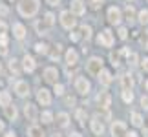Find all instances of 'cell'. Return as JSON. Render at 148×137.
Masks as SVG:
<instances>
[{
    "instance_id": "277c9868",
    "label": "cell",
    "mask_w": 148,
    "mask_h": 137,
    "mask_svg": "<svg viewBox=\"0 0 148 137\" xmlns=\"http://www.w3.org/2000/svg\"><path fill=\"white\" fill-rule=\"evenodd\" d=\"M60 24H62V27H66V29H73V27L77 26L75 15H73L71 11H62L60 13Z\"/></svg>"
},
{
    "instance_id": "ab89813d",
    "label": "cell",
    "mask_w": 148,
    "mask_h": 137,
    "mask_svg": "<svg viewBox=\"0 0 148 137\" xmlns=\"http://www.w3.org/2000/svg\"><path fill=\"white\" fill-rule=\"evenodd\" d=\"M0 35H8V24L0 20Z\"/></svg>"
},
{
    "instance_id": "7dc6e473",
    "label": "cell",
    "mask_w": 148,
    "mask_h": 137,
    "mask_svg": "<svg viewBox=\"0 0 148 137\" xmlns=\"http://www.w3.org/2000/svg\"><path fill=\"white\" fill-rule=\"evenodd\" d=\"M141 66H143V70H145V71H148V59H145L143 62H141Z\"/></svg>"
},
{
    "instance_id": "b9f144b4",
    "label": "cell",
    "mask_w": 148,
    "mask_h": 137,
    "mask_svg": "<svg viewBox=\"0 0 148 137\" xmlns=\"http://www.w3.org/2000/svg\"><path fill=\"white\" fill-rule=\"evenodd\" d=\"M79 38H81V33H77V31H71V33H70V40H73V42H77Z\"/></svg>"
},
{
    "instance_id": "f1b7e54d",
    "label": "cell",
    "mask_w": 148,
    "mask_h": 137,
    "mask_svg": "<svg viewBox=\"0 0 148 137\" xmlns=\"http://www.w3.org/2000/svg\"><path fill=\"white\" fill-rule=\"evenodd\" d=\"M40 121H42V124H51L53 123V113L51 112H42L40 113Z\"/></svg>"
},
{
    "instance_id": "5b68a950",
    "label": "cell",
    "mask_w": 148,
    "mask_h": 137,
    "mask_svg": "<svg viewBox=\"0 0 148 137\" xmlns=\"http://www.w3.org/2000/svg\"><path fill=\"white\" fill-rule=\"evenodd\" d=\"M86 70H88L90 75H97L102 70V59L101 57H92V59L86 62Z\"/></svg>"
},
{
    "instance_id": "f35d334b",
    "label": "cell",
    "mask_w": 148,
    "mask_h": 137,
    "mask_svg": "<svg viewBox=\"0 0 148 137\" xmlns=\"http://www.w3.org/2000/svg\"><path fill=\"white\" fill-rule=\"evenodd\" d=\"M126 37H128V29L126 27H119V38H121V40H126Z\"/></svg>"
},
{
    "instance_id": "f5cc1de1",
    "label": "cell",
    "mask_w": 148,
    "mask_h": 137,
    "mask_svg": "<svg viewBox=\"0 0 148 137\" xmlns=\"http://www.w3.org/2000/svg\"><path fill=\"white\" fill-rule=\"evenodd\" d=\"M51 137H62L60 134H53V135H51Z\"/></svg>"
},
{
    "instance_id": "7c38bea8",
    "label": "cell",
    "mask_w": 148,
    "mask_h": 137,
    "mask_svg": "<svg viewBox=\"0 0 148 137\" xmlns=\"http://www.w3.org/2000/svg\"><path fill=\"white\" fill-rule=\"evenodd\" d=\"M15 93L18 95V97H27L29 95V84H27L26 81H16L15 82Z\"/></svg>"
},
{
    "instance_id": "83f0119b",
    "label": "cell",
    "mask_w": 148,
    "mask_h": 137,
    "mask_svg": "<svg viewBox=\"0 0 148 137\" xmlns=\"http://www.w3.org/2000/svg\"><path fill=\"white\" fill-rule=\"evenodd\" d=\"M60 51H62V44H55V46H53V51L49 53L51 60H59V57H60Z\"/></svg>"
},
{
    "instance_id": "52a82bcc",
    "label": "cell",
    "mask_w": 148,
    "mask_h": 137,
    "mask_svg": "<svg viewBox=\"0 0 148 137\" xmlns=\"http://www.w3.org/2000/svg\"><path fill=\"white\" fill-rule=\"evenodd\" d=\"M121 20H123V13H121V9H119L117 5H112V8L108 9V22H110V24L119 26V24H121Z\"/></svg>"
},
{
    "instance_id": "d590c367",
    "label": "cell",
    "mask_w": 148,
    "mask_h": 137,
    "mask_svg": "<svg viewBox=\"0 0 148 137\" xmlns=\"http://www.w3.org/2000/svg\"><path fill=\"white\" fill-rule=\"evenodd\" d=\"M35 51L40 53V55H48V46L42 44V42H38V44H35Z\"/></svg>"
},
{
    "instance_id": "f907efd6",
    "label": "cell",
    "mask_w": 148,
    "mask_h": 137,
    "mask_svg": "<svg viewBox=\"0 0 148 137\" xmlns=\"http://www.w3.org/2000/svg\"><path fill=\"white\" fill-rule=\"evenodd\" d=\"M126 137H137V134H135V132H130V134H128V132H126Z\"/></svg>"
},
{
    "instance_id": "9c48e42d",
    "label": "cell",
    "mask_w": 148,
    "mask_h": 137,
    "mask_svg": "<svg viewBox=\"0 0 148 137\" xmlns=\"http://www.w3.org/2000/svg\"><path fill=\"white\" fill-rule=\"evenodd\" d=\"M44 81H46L48 84H55V82H59V70L53 66H49L44 70Z\"/></svg>"
},
{
    "instance_id": "816d5d0a",
    "label": "cell",
    "mask_w": 148,
    "mask_h": 137,
    "mask_svg": "<svg viewBox=\"0 0 148 137\" xmlns=\"http://www.w3.org/2000/svg\"><path fill=\"white\" fill-rule=\"evenodd\" d=\"M5 137H16V134L15 132H8V134H5Z\"/></svg>"
},
{
    "instance_id": "cb8c5ba5",
    "label": "cell",
    "mask_w": 148,
    "mask_h": 137,
    "mask_svg": "<svg viewBox=\"0 0 148 137\" xmlns=\"http://www.w3.org/2000/svg\"><path fill=\"white\" fill-rule=\"evenodd\" d=\"M35 29H37V33H38V35H46L49 27H48V24H46L44 20H38L37 24H35Z\"/></svg>"
},
{
    "instance_id": "6f0895ef",
    "label": "cell",
    "mask_w": 148,
    "mask_h": 137,
    "mask_svg": "<svg viewBox=\"0 0 148 137\" xmlns=\"http://www.w3.org/2000/svg\"><path fill=\"white\" fill-rule=\"evenodd\" d=\"M128 2H130V0H128Z\"/></svg>"
},
{
    "instance_id": "74e56055",
    "label": "cell",
    "mask_w": 148,
    "mask_h": 137,
    "mask_svg": "<svg viewBox=\"0 0 148 137\" xmlns=\"http://www.w3.org/2000/svg\"><path fill=\"white\" fill-rule=\"evenodd\" d=\"M53 86H55V88H53V91H55L57 95H64V86H62V84H59V82H55Z\"/></svg>"
},
{
    "instance_id": "9a60e30c",
    "label": "cell",
    "mask_w": 148,
    "mask_h": 137,
    "mask_svg": "<svg viewBox=\"0 0 148 137\" xmlns=\"http://www.w3.org/2000/svg\"><path fill=\"white\" fill-rule=\"evenodd\" d=\"M24 115H26L27 121H37V117H38L37 106H35V104H31V102H27V104L24 106Z\"/></svg>"
},
{
    "instance_id": "d6a6232c",
    "label": "cell",
    "mask_w": 148,
    "mask_h": 137,
    "mask_svg": "<svg viewBox=\"0 0 148 137\" xmlns=\"http://www.w3.org/2000/svg\"><path fill=\"white\" fill-rule=\"evenodd\" d=\"M42 20H44V22L48 24V27H49V29H51V27L55 26V15H53V13H46V15H44V18H42Z\"/></svg>"
},
{
    "instance_id": "4316f807",
    "label": "cell",
    "mask_w": 148,
    "mask_h": 137,
    "mask_svg": "<svg viewBox=\"0 0 148 137\" xmlns=\"http://www.w3.org/2000/svg\"><path fill=\"white\" fill-rule=\"evenodd\" d=\"M124 15H126V20L130 22V24L135 20V9L132 8V5H126V9H124Z\"/></svg>"
},
{
    "instance_id": "d4e9b609",
    "label": "cell",
    "mask_w": 148,
    "mask_h": 137,
    "mask_svg": "<svg viewBox=\"0 0 148 137\" xmlns=\"http://www.w3.org/2000/svg\"><path fill=\"white\" fill-rule=\"evenodd\" d=\"M9 71H11V73H15V75H18V73H20V62L16 60V59L9 60Z\"/></svg>"
},
{
    "instance_id": "8d00e7d4",
    "label": "cell",
    "mask_w": 148,
    "mask_h": 137,
    "mask_svg": "<svg viewBox=\"0 0 148 137\" xmlns=\"http://www.w3.org/2000/svg\"><path fill=\"white\" fill-rule=\"evenodd\" d=\"M88 4H90L92 9H101L102 4H104V0H88Z\"/></svg>"
},
{
    "instance_id": "ba28073f",
    "label": "cell",
    "mask_w": 148,
    "mask_h": 137,
    "mask_svg": "<svg viewBox=\"0 0 148 137\" xmlns=\"http://www.w3.org/2000/svg\"><path fill=\"white\" fill-rule=\"evenodd\" d=\"M37 101H38V104H42V106H49L51 104V91L48 88H40L37 91Z\"/></svg>"
},
{
    "instance_id": "e575fe53",
    "label": "cell",
    "mask_w": 148,
    "mask_h": 137,
    "mask_svg": "<svg viewBox=\"0 0 148 137\" xmlns=\"http://www.w3.org/2000/svg\"><path fill=\"white\" fill-rule=\"evenodd\" d=\"M75 117H77L79 124H84V121H86V112H84L82 108H79V110H77V113H75Z\"/></svg>"
},
{
    "instance_id": "30bf717a",
    "label": "cell",
    "mask_w": 148,
    "mask_h": 137,
    "mask_svg": "<svg viewBox=\"0 0 148 137\" xmlns=\"http://www.w3.org/2000/svg\"><path fill=\"white\" fill-rule=\"evenodd\" d=\"M70 11L77 16H82L86 13V2H84V0H71V9Z\"/></svg>"
},
{
    "instance_id": "7a4b0ae2",
    "label": "cell",
    "mask_w": 148,
    "mask_h": 137,
    "mask_svg": "<svg viewBox=\"0 0 148 137\" xmlns=\"http://www.w3.org/2000/svg\"><path fill=\"white\" fill-rule=\"evenodd\" d=\"M97 42H99V46H102V48H112L113 42H115V37H113V33L110 29H102L99 33V37H97Z\"/></svg>"
},
{
    "instance_id": "603a6c76",
    "label": "cell",
    "mask_w": 148,
    "mask_h": 137,
    "mask_svg": "<svg viewBox=\"0 0 148 137\" xmlns=\"http://www.w3.org/2000/svg\"><path fill=\"white\" fill-rule=\"evenodd\" d=\"M130 121H132V124H134L135 128L143 126V117H141V113H137V112H132V115H130Z\"/></svg>"
},
{
    "instance_id": "681fc988",
    "label": "cell",
    "mask_w": 148,
    "mask_h": 137,
    "mask_svg": "<svg viewBox=\"0 0 148 137\" xmlns=\"http://www.w3.org/2000/svg\"><path fill=\"white\" fill-rule=\"evenodd\" d=\"M70 137H82V135L79 134V132H71V134H70Z\"/></svg>"
},
{
    "instance_id": "9f6ffc18",
    "label": "cell",
    "mask_w": 148,
    "mask_h": 137,
    "mask_svg": "<svg viewBox=\"0 0 148 137\" xmlns=\"http://www.w3.org/2000/svg\"><path fill=\"white\" fill-rule=\"evenodd\" d=\"M0 73H2V64H0Z\"/></svg>"
},
{
    "instance_id": "ac0fdd59",
    "label": "cell",
    "mask_w": 148,
    "mask_h": 137,
    "mask_svg": "<svg viewBox=\"0 0 148 137\" xmlns=\"http://www.w3.org/2000/svg\"><path fill=\"white\" fill-rule=\"evenodd\" d=\"M4 112H5V117L9 119V121H16V117H18V112H16V106L15 104H9L4 106Z\"/></svg>"
},
{
    "instance_id": "7402d4cb",
    "label": "cell",
    "mask_w": 148,
    "mask_h": 137,
    "mask_svg": "<svg viewBox=\"0 0 148 137\" xmlns=\"http://www.w3.org/2000/svg\"><path fill=\"white\" fill-rule=\"evenodd\" d=\"M27 137H44V132L40 126H37V124H31L29 128H27Z\"/></svg>"
},
{
    "instance_id": "4fadbf2b",
    "label": "cell",
    "mask_w": 148,
    "mask_h": 137,
    "mask_svg": "<svg viewBox=\"0 0 148 137\" xmlns=\"http://www.w3.org/2000/svg\"><path fill=\"white\" fill-rule=\"evenodd\" d=\"M22 68H24V71H27V73H31V71H35V68H37V62H35V59H33L31 55H24L22 57Z\"/></svg>"
},
{
    "instance_id": "6da1fadb",
    "label": "cell",
    "mask_w": 148,
    "mask_h": 137,
    "mask_svg": "<svg viewBox=\"0 0 148 137\" xmlns=\"http://www.w3.org/2000/svg\"><path fill=\"white\" fill-rule=\"evenodd\" d=\"M16 8H18L20 16L33 18V16L38 13V9H40V0H18Z\"/></svg>"
},
{
    "instance_id": "e0dca14e",
    "label": "cell",
    "mask_w": 148,
    "mask_h": 137,
    "mask_svg": "<svg viewBox=\"0 0 148 137\" xmlns=\"http://www.w3.org/2000/svg\"><path fill=\"white\" fill-rule=\"evenodd\" d=\"M97 77H99V82L102 84V86H110L112 84V73L108 70H104V68L97 73Z\"/></svg>"
},
{
    "instance_id": "bcb514c9",
    "label": "cell",
    "mask_w": 148,
    "mask_h": 137,
    "mask_svg": "<svg viewBox=\"0 0 148 137\" xmlns=\"http://www.w3.org/2000/svg\"><path fill=\"white\" fill-rule=\"evenodd\" d=\"M0 55H8V46H0Z\"/></svg>"
},
{
    "instance_id": "c3c4849f",
    "label": "cell",
    "mask_w": 148,
    "mask_h": 137,
    "mask_svg": "<svg viewBox=\"0 0 148 137\" xmlns=\"http://www.w3.org/2000/svg\"><path fill=\"white\" fill-rule=\"evenodd\" d=\"M4 130H5V124H4V121H0V134H2Z\"/></svg>"
},
{
    "instance_id": "836d02e7",
    "label": "cell",
    "mask_w": 148,
    "mask_h": 137,
    "mask_svg": "<svg viewBox=\"0 0 148 137\" xmlns=\"http://www.w3.org/2000/svg\"><path fill=\"white\" fill-rule=\"evenodd\" d=\"M124 57H126V62H128L130 66H135V64H137V60H139V59H137V53H130V51H128Z\"/></svg>"
},
{
    "instance_id": "f6af8a7d",
    "label": "cell",
    "mask_w": 148,
    "mask_h": 137,
    "mask_svg": "<svg viewBox=\"0 0 148 137\" xmlns=\"http://www.w3.org/2000/svg\"><path fill=\"white\" fill-rule=\"evenodd\" d=\"M46 4H49V5H59L60 0H46Z\"/></svg>"
},
{
    "instance_id": "ee69618b",
    "label": "cell",
    "mask_w": 148,
    "mask_h": 137,
    "mask_svg": "<svg viewBox=\"0 0 148 137\" xmlns=\"http://www.w3.org/2000/svg\"><path fill=\"white\" fill-rule=\"evenodd\" d=\"M66 104L73 106V104H75V97H66Z\"/></svg>"
},
{
    "instance_id": "4dcf8cb0",
    "label": "cell",
    "mask_w": 148,
    "mask_h": 137,
    "mask_svg": "<svg viewBox=\"0 0 148 137\" xmlns=\"http://www.w3.org/2000/svg\"><path fill=\"white\" fill-rule=\"evenodd\" d=\"M123 101L126 104H132L134 102V91L132 90H123Z\"/></svg>"
},
{
    "instance_id": "d6986e66",
    "label": "cell",
    "mask_w": 148,
    "mask_h": 137,
    "mask_svg": "<svg viewBox=\"0 0 148 137\" xmlns=\"http://www.w3.org/2000/svg\"><path fill=\"white\" fill-rule=\"evenodd\" d=\"M55 121H57V124H59L60 128H66L68 124H70V115H68L66 112H60V113H57V117H53Z\"/></svg>"
},
{
    "instance_id": "11a10c76",
    "label": "cell",
    "mask_w": 148,
    "mask_h": 137,
    "mask_svg": "<svg viewBox=\"0 0 148 137\" xmlns=\"http://www.w3.org/2000/svg\"><path fill=\"white\" fill-rule=\"evenodd\" d=\"M145 48H146V49H148V42H146V44H145Z\"/></svg>"
},
{
    "instance_id": "484cf974",
    "label": "cell",
    "mask_w": 148,
    "mask_h": 137,
    "mask_svg": "<svg viewBox=\"0 0 148 137\" xmlns=\"http://www.w3.org/2000/svg\"><path fill=\"white\" fill-rule=\"evenodd\" d=\"M81 37L90 40V38H92V26H86V24L81 26Z\"/></svg>"
},
{
    "instance_id": "1f68e13d",
    "label": "cell",
    "mask_w": 148,
    "mask_h": 137,
    "mask_svg": "<svg viewBox=\"0 0 148 137\" xmlns=\"http://www.w3.org/2000/svg\"><path fill=\"white\" fill-rule=\"evenodd\" d=\"M137 20H139L143 26H148V9H141V11H139Z\"/></svg>"
},
{
    "instance_id": "2e32d148",
    "label": "cell",
    "mask_w": 148,
    "mask_h": 137,
    "mask_svg": "<svg viewBox=\"0 0 148 137\" xmlns=\"http://www.w3.org/2000/svg\"><path fill=\"white\" fill-rule=\"evenodd\" d=\"M64 59H66V64H68V66H77V62H79V53H77L73 48H70V49L66 51Z\"/></svg>"
},
{
    "instance_id": "60d3db41",
    "label": "cell",
    "mask_w": 148,
    "mask_h": 137,
    "mask_svg": "<svg viewBox=\"0 0 148 137\" xmlns=\"http://www.w3.org/2000/svg\"><path fill=\"white\" fill-rule=\"evenodd\" d=\"M141 106H143V110H148V95L141 97Z\"/></svg>"
},
{
    "instance_id": "7bdbcfd3",
    "label": "cell",
    "mask_w": 148,
    "mask_h": 137,
    "mask_svg": "<svg viewBox=\"0 0 148 137\" xmlns=\"http://www.w3.org/2000/svg\"><path fill=\"white\" fill-rule=\"evenodd\" d=\"M8 13H9V9L5 8L4 4H0V15H2V16H8Z\"/></svg>"
},
{
    "instance_id": "db71d44e",
    "label": "cell",
    "mask_w": 148,
    "mask_h": 137,
    "mask_svg": "<svg viewBox=\"0 0 148 137\" xmlns=\"http://www.w3.org/2000/svg\"><path fill=\"white\" fill-rule=\"evenodd\" d=\"M145 88H146V91H148V81H146V82H145Z\"/></svg>"
},
{
    "instance_id": "5bb4252c",
    "label": "cell",
    "mask_w": 148,
    "mask_h": 137,
    "mask_svg": "<svg viewBox=\"0 0 148 137\" xmlns=\"http://www.w3.org/2000/svg\"><path fill=\"white\" fill-rule=\"evenodd\" d=\"M97 104L102 108V110H108V108H110L112 97H110V93H108V91H101V93L97 95Z\"/></svg>"
},
{
    "instance_id": "3957f363",
    "label": "cell",
    "mask_w": 148,
    "mask_h": 137,
    "mask_svg": "<svg viewBox=\"0 0 148 137\" xmlns=\"http://www.w3.org/2000/svg\"><path fill=\"white\" fill-rule=\"evenodd\" d=\"M75 91L79 95H88L92 91V84L86 77H77L75 79Z\"/></svg>"
},
{
    "instance_id": "8fae6325",
    "label": "cell",
    "mask_w": 148,
    "mask_h": 137,
    "mask_svg": "<svg viewBox=\"0 0 148 137\" xmlns=\"http://www.w3.org/2000/svg\"><path fill=\"white\" fill-rule=\"evenodd\" d=\"M90 126H92V132L95 135H102V134H104V123H102V117H99V115H95L92 119Z\"/></svg>"
},
{
    "instance_id": "44dd1931",
    "label": "cell",
    "mask_w": 148,
    "mask_h": 137,
    "mask_svg": "<svg viewBox=\"0 0 148 137\" xmlns=\"http://www.w3.org/2000/svg\"><path fill=\"white\" fill-rule=\"evenodd\" d=\"M13 37L18 38V40H22V38L26 37V27L20 24V22H16V24H13Z\"/></svg>"
},
{
    "instance_id": "f546056e",
    "label": "cell",
    "mask_w": 148,
    "mask_h": 137,
    "mask_svg": "<svg viewBox=\"0 0 148 137\" xmlns=\"http://www.w3.org/2000/svg\"><path fill=\"white\" fill-rule=\"evenodd\" d=\"M9 102H11V95L8 91H0V106L4 108V106H8Z\"/></svg>"
},
{
    "instance_id": "8992f818",
    "label": "cell",
    "mask_w": 148,
    "mask_h": 137,
    "mask_svg": "<svg viewBox=\"0 0 148 137\" xmlns=\"http://www.w3.org/2000/svg\"><path fill=\"white\" fill-rule=\"evenodd\" d=\"M110 132H112V137H126L128 128H126V124L121 123V121H113Z\"/></svg>"
},
{
    "instance_id": "ffe728a7",
    "label": "cell",
    "mask_w": 148,
    "mask_h": 137,
    "mask_svg": "<svg viewBox=\"0 0 148 137\" xmlns=\"http://www.w3.org/2000/svg\"><path fill=\"white\" fill-rule=\"evenodd\" d=\"M121 88L123 90H132V86H134V79H132V75L130 73H124V75H121Z\"/></svg>"
}]
</instances>
